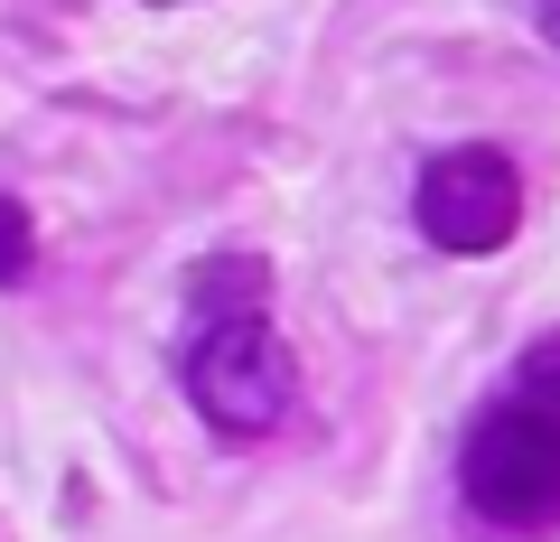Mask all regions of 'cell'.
I'll list each match as a JSON object with an SVG mask.
<instances>
[{
    "instance_id": "obj_1",
    "label": "cell",
    "mask_w": 560,
    "mask_h": 542,
    "mask_svg": "<svg viewBox=\"0 0 560 542\" xmlns=\"http://www.w3.org/2000/svg\"><path fill=\"white\" fill-rule=\"evenodd\" d=\"M458 496L504 542L560 533V422L523 412L514 393L486 402L477 422H467V440H458Z\"/></svg>"
},
{
    "instance_id": "obj_2",
    "label": "cell",
    "mask_w": 560,
    "mask_h": 542,
    "mask_svg": "<svg viewBox=\"0 0 560 542\" xmlns=\"http://www.w3.org/2000/svg\"><path fill=\"white\" fill-rule=\"evenodd\" d=\"M187 402H197V422L215 440H271L290 422V402H300V365H290L280 327L261 309L206 319L187 337Z\"/></svg>"
},
{
    "instance_id": "obj_3",
    "label": "cell",
    "mask_w": 560,
    "mask_h": 542,
    "mask_svg": "<svg viewBox=\"0 0 560 542\" xmlns=\"http://www.w3.org/2000/svg\"><path fill=\"white\" fill-rule=\"evenodd\" d=\"M411 224L430 234V253H458V262H486L514 243L523 224V169L504 160L495 141H448L420 160L411 178Z\"/></svg>"
},
{
    "instance_id": "obj_4",
    "label": "cell",
    "mask_w": 560,
    "mask_h": 542,
    "mask_svg": "<svg viewBox=\"0 0 560 542\" xmlns=\"http://www.w3.org/2000/svg\"><path fill=\"white\" fill-rule=\"evenodd\" d=\"M261 281H271V272H261L253 253H224V262L197 272V309L206 319H243V309H261Z\"/></svg>"
},
{
    "instance_id": "obj_5",
    "label": "cell",
    "mask_w": 560,
    "mask_h": 542,
    "mask_svg": "<svg viewBox=\"0 0 560 542\" xmlns=\"http://www.w3.org/2000/svg\"><path fill=\"white\" fill-rule=\"evenodd\" d=\"M504 393H514L523 412H541V422H560V337H533V346H523Z\"/></svg>"
},
{
    "instance_id": "obj_6",
    "label": "cell",
    "mask_w": 560,
    "mask_h": 542,
    "mask_svg": "<svg viewBox=\"0 0 560 542\" xmlns=\"http://www.w3.org/2000/svg\"><path fill=\"white\" fill-rule=\"evenodd\" d=\"M28 272H38V216L0 187V290H20Z\"/></svg>"
},
{
    "instance_id": "obj_7",
    "label": "cell",
    "mask_w": 560,
    "mask_h": 542,
    "mask_svg": "<svg viewBox=\"0 0 560 542\" xmlns=\"http://www.w3.org/2000/svg\"><path fill=\"white\" fill-rule=\"evenodd\" d=\"M533 20H541V38L560 47V0H533Z\"/></svg>"
},
{
    "instance_id": "obj_8",
    "label": "cell",
    "mask_w": 560,
    "mask_h": 542,
    "mask_svg": "<svg viewBox=\"0 0 560 542\" xmlns=\"http://www.w3.org/2000/svg\"><path fill=\"white\" fill-rule=\"evenodd\" d=\"M140 10H187V0H140Z\"/></svg>"
}]
</instances>
